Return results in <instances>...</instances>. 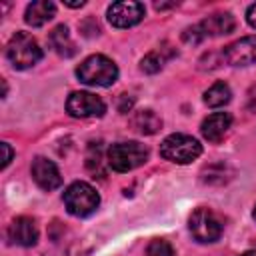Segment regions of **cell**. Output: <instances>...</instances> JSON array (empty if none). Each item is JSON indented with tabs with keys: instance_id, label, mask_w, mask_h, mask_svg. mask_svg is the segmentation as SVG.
<instances>
[{
	"instance_id": "1",
	"label": "cell",
	"mask_w": 256,
	"mask_h": 256,
	"mask_svg": "<svg viewBox=\"0 0 256 256\" xmlns=\"http://www.w3.org/2000/svg\"><path fill=\"white\" fill-rule=\"evenodd\" d=\"M76 76L88 86H112L118 78V68L108 56L92 54L76 68Z\"/></svg>"
},
{
	"instance_id": "2",
	"label": "cell",
	"mask_w": 256,
	"mask_h": 256,
	"mask_svg": "<svg viewBox=\"0 0 256 256\" xmlns=\"http://www.w3.org/2000/svg\"><path fill=\"white\" fill-rule=\"evenodd\" d=\"M6 58L16 70H26L40 62L42 48L28 32H16L6 46Z\"/></svg>"
},
{
	"instance_id": "3",
	"label": "cell",
	"mask_w": 256,
	"mask_h": 256,
	"mask_svg": "<svg viewBox=\"0 0 256 256\" xmlns=\"http://www.w3.org/2000/svg\"><path fill=\"white\" fill-rule=\"evenodd\" d=\"M148 160V148L140 142H118L108 148V166L116 172H130Z\"/></svg>"
},
{
	"instance_id": "4",
	"label": "cell",
	"mask_w": 256,
	"mask_h": 256,
	"mask_svg": "<svg viewBox=\"0 0 256 256\" xmlns=\"http://www.w3.org/2000/svg\"><path fill=\"white\" fill-rule=\"evenodd\" d=\"M62 200H64L66 210H68L72 216H78V218L92 214V212L98 208V204H100L98 192H96L88 182H82V180L72 182V184L66 188Z\"/></svg>"
},
{
	"instance_id": "5",
	"label": "cell",
	"mask_w": 256,
	"mask_h": 256,
	"mask_svg": "<svg viewBox=\"0 0 256 256\" xmlns=\"http://www.w3.org/2000/svg\"><path fill=\"white\" fill-rule=\"evenodd\" d=\"M202 154V146L188 134H170L160 144V156L176 164H188Z\"/></svg>"
},
{
	"instance_id": "6",
	"label": "cell",
	"mask_w": 256,
	"mask_h": 256,
	"mask_svg": "<svg viewBox=\"0 0 256 256\" xmlns=\"http://www.w3.org/2000/svg\"><path fill=\"white\" fill-rule=\"evenodd\" d=\"M188 228H190L194 240H198L202 244L216 242L222 236V220L210 208H196L188 220Z\"/></svg>"
},
{
	"instance_id": "7",
	"label": "cell",
	"mask_w": 256,
	"mask_h": 256,
	"mask_svg": "<svg viewBox=\"0 0 256 256\" xmlns=\"http://www.w3.org/2000/svg\"><path fill=\"white\" fill-rule=\"evenodd\" d=\"M66 112L74 118H100L106 112V104L92 92H72L66 100Z\"/></svg>"
},
{
	"instance_id": "8",
	"label": "cell",
	"mask_w": 256,
	"mask_h": 256,
	"mask_svg": "<svg viewBox=\"0 0 256 256\" xmlns=\"http://www.w3.org/2000/svg\"><path fill=\"white\" fill-rule=\"evenodd\" d=\"M144 14L146 10H144V4L140 2H132V0L114 2L108 8V22L116 28H130L138 24L144 18Z\"/></svg>"
},
{
	"instance_id": "9",
	"label": "cell",
	"mask_w": 256,
	"mask_h": 256,
	"mask_svg": "<svg viewBox=\"0 0 256 256\" xmlns=\"http://www.w3.org/2000/svg\"><path fill=\"white\" fill-rule=\"evenodd\" d=\"M222 60L230 66L256 64V36H244L222 50Z\"/></svg>"
},
{
	"instance_id": "10",
	"label": "cell",
	"mask_w": 256,
	"mask_h": 256,
	"mask_svg": "<svg viewBox=\"0 0 256 256\" xmlns=\"http://www.w3.org/2000/svg\"><path fill=\"white\" fill-rule=\"evenodd\" d=\"M30 170H32L34 182H36L42 190H48V192H50V190H56V188L62 184V176H60L58 166H56L52 160L44 158V156H36Z\"/></svg>"
},
{
	"instance_id": "11",
	"label": "cell",
	"mask_w": 256,
	"mask_h": 256,
	"mask_svg": "<svg viewBox=\"0 0 256 256\" xmlns=\"http://www.w3.org/2000/svg\"><path fill=\"white\" fill-rule=\"evenodd\" d=\"M8 238L18 246H34L38 242V228L32 218L18 216L8 228Z\"/></svg>"
},
{
	"instance_id": "12",
	"label": "cell",
	"mask_w": 256,
	"mask_h": 256,
	"mask_svg": "<svg viewBox=\"0 0 256 256\" xmlns=\"http://www.w3.org/2000/svg\"><path fill=\"white\" fill-rule=\"evenodd\" d=\"M198 28L204 34V38H208V36H224V34H230L236 28V20H234V16L230 12H216V14H210L208 18H204L198 24Z\"/></svg>"
},
{
	"instance_id": "13",
	"label": "cell",
	"mask_w": 256,
	"mask_h": 256,
	"mask_svg": "<svg viewBox=\"0 0 256 256\" xmlns=\"http://www.w3.org/2000/svg\"><path fill=\"white\" fill-rule=\"evenodd\" d=\"M230 124H232V116L228 112H214L202 122L200 130L208 142H220L224 138V134L228 132Z\"/></svg>"
},
{
	"instance_id": "14",
	"label": "cell",
	"mask_w": 256,
	"mask_h": 256,
	"mask_svg": "<svg viewBox=\"0 0 256 256\" xmlns=\"http://www.w3.org/2000/svg\"><path fill=\"white\" fill-rule=\"evenodd\" d=\"M56 14V4L54 2H48V0H36V2H30L26 6V12H24V22L32 28H38V26H44L46 22H50Z\"/></svg>"
},
{
	"instance_id": "15",
	"label": "cell",
	"mask_w": 256,
	"mask_h": 256,
	"mask_svg": "<svg viewBox=\"0 0 256 256\" xmlns=\"http://www.w3.org/2000/svg\"><path fill=\"white\" fill-rule=\"evenodd\" d=\"M48 42H50V46L54 48V52H56L58 56L70 58V56L76 54V44H74V40L70 38V32H68V28H66L64 24L56 26V28L50 32Z\"/></svg>"
},
{
	"instance_id": "16",
	"label": "cell",
	"mask_w": 256,
	"mask_h": 256,
	"mask_svg": "<svg viewBox=\"0 0 256 256\" xmlns=\"http://www.w3.org/2000/svg\"><path fill=\"white\" fill-rule=\"evenodd\" d=\"M130 124L140 134H156L162 128V118L154 110H140L132 116Z\"/></svg>"
},
{
	"instance_id": "17",
	"label": "cell",
	"mask_w": 256,
	"mask_h": 256,
	"mask_svg": "<svg viewBox=\"0 0 256 256\" xmlns=\"http://www.w3.org/2000/svg\"><path fill=\"white\" fill-rule=\"evenodd\" d=\"M230 98H232V92H230V86L226 82H216L204 92V102L210 108H220V106L228 104Z\"/></svg>"
},
{
	"instance_id": "18",
	"label": "cell",
	"mask_w": 256,
	"mask_h": 256,
	"mask_svg": "<svg viewBox=\"0 0 256 256\" xmlns=\"http://www.w3.org/2000/svg\"><path fill=\"white\" fill-rule=\"evenodd\" d=\"M232 176H234V170L226 162H216V164H210L208 168L202 170V180L206 184H224Z\"/></svg>"
},
{
	"instance_id": "19",
	"label": "cell",
	"mask_w": 256,
	"mask_h": 256,
	"mask_svg": "<svg viewBox=\"0 0 256 256\" xmlns=\"http://www.w3.org/2000/svg\"><path fill=\"white\" fill-rule=\"evenodd\" d=\"M164 52H166V48H160V50H154V52L146 54V56L142 58V62H140V68H142L146 74H156V72H160L162 66H164V62H166Z\"/></svg>"
},
{
	"instance_id": "20",
	"label": "cell",
	"mask_w": 256,
	"mask_h": 256,
	"mask_svg": "<svg viewBox=\"0 0 256 256\" xmlns=\"http://www.w3.org/2000/svg\"><path fill=\"white\" fill-rule=\"evenodd\" d=\"M144 256H176L174 248L170 242L162 240V238H154L148 246H146V252Z\"/></svg>"
},
{
	"instance_id": "21",
	"label": "cell",
	"mask_w": 256,
	"mask_h": 256,
	"mask_svg": "<svg viewBox=\"0 0 256 256\" xmlns=\"http://www.w3.org/2000/svg\"><path fill=\"white\" fill-rule=\"evenodd\" d=\"M182 38H184L186 44H200V42L204 40V34L200 32V28H198V24H196V26H192V28H186L184 34H182Z\"/></svg>"
},
{
	"instance_id": "22",
	"label": "cell",
	"mask_w": 256,
	"mask_h": 256,
	"mask_svg": "<svg viewBox=\"0 0 256 256\" xmlns=\"http://www.w3.org/2000/svg\"><path fill=\"white\" fill-rule=\"evenodd\" d=\"M132 98H128V94H120V102H118V110L122 112V114H126L130 108H132Z\"/></svg>"
},
{
	"instance_id": "23",
	"label": "cell",
	"mask_w": 256,
	"mask_h": 256,
	"mask_svg": "<svg viewBox=\"0 0 256 256\" xmlns=\"http://www.w3.org/2000/svg\"><path fill=\"white\" fill-rule=\"evenodd\" d=\"M246 20H248V24H250L252 28H256V2L248 6V10H246Z\"/></svg>"
},
{
	"instance_id": "24",
	"label": "cell",
	"mask_w": 256,
	"mask_h": 256,
	"mask_svg": "<svg viewBox=\"0 0 256 256\" xmlns=\"http://www.w3.org/2000/svg\"><path fill=\"white\" fill-rule=\"evenodd\" d=\"M248 110L256 114V84L248 90Z\"/></svg>"
},
{
	"instance_id": "25",
	"label": "cell",
	"mask_w": 256,
	"mask_h": 256,
	"mask_svg": "<svg viewBox=\"0 0 256 256\" xmlns=\"http://www.w3.org/2000/svg\"><path fill=\"white\" fill-rule=\"evenodd\" d=\"M2 150H4V158H2V168H6V166L10 164V160H12V148H10V144L2 142Z\"/></svg>"
},
{
	"instance_id": "26",
	"label": "cell",
	"mask_w": 256,
	"mask_h": 256,
	"mask_svg": "<svg viewBox=\"0 0 256 256\" xmlns=\"http://www.w3.org/2000/svg\"><path fill=\"white\" fill-rule=\"evenodd\" d=\"M66 6H70V8H80V6H84V0L82 2H64Z\"/></svg>"
},
{
	"instance_id": "27",
	"label": "cell",
	"mask_w": 256,
	"mask_h": 256,
	"mask_svg": "<svg viewBox=\"0 0 256 256\" xmlns=\"http://www.w3.org/2000/svg\"><path fill=\"white\" fill-rule=\"evenodd\" d=\"M240 256H256V250H248V252H242Z\"/></svg>"
},
{
	"instance_id": "28",
	"label": "cell",
	"mask_w": 256,
	"mask_h": 256,
	"mask_svg": "<svg viewBox=\"0 0 256 256\" xmlns=\"http://www.w3.org/2000/svg\"><path fill=\"white\" fill-rule=\"evenodd\" d=\"M254 218H256V208H254Z\"/></svg>"
}]
</instances>
